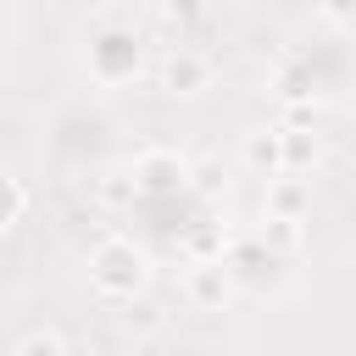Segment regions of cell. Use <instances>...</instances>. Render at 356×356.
<instances>
[{"instance_id":"obj_8","label":"cell","mask_w":356,"mask_h":356,"mask_svg":"<svg viewBox=\"0 0 356 356\" xmlns=\"http://www.w3.org/2000/svg\"><path fill=\"white\" fill-rule=\"evenodd\" d=\"M250 239H256L261 250H273V256L284 261V256H295V250L306 245V217H261Z\"/></svg>"},{"instance_id":"obj_3","label":"cell","mask_w":356,"mask_h":356,"mask_svg":"<svg viewBox=\"0 0 356 356\" xmlns=\"http://www.w3.org/2000/svg\"><path fill=\"white\" fill-rule=\"evenodd\" d=\"M128 178H134L139 200H145V195H178V189L189 184V156H178L172 145H145V150L134 156Z\"/></svg>"},{"instance_id":"obj_11","label":"cell","mask_w":356,"mask_h":356,"mask_svg":"<svg viewBox=\"0 0 356 356\" xmlns=\"http://www.w3.org/2000/svg\"><path fill=\"white\" fill-rule=\"evenodd\" d=\"M11 356H67V339H61L56 328H28V334L11 345Z\"/></svg>"},{"instance_id":"obj_1","label":"cell","mask_w":356,"mask_h":356,"mask_svg":"<svg viewBox=\"0 0 356 356\" xmlns=\"http://www.w3.org/2000/svg\"><path fill=\"white\" fill-rule=\"evenodd\" d=\"M89 289L111 306H128L150 289V256L139 239L128 234H106L95 250H89Z\"/></svg>"},{"instance_id":"obj_9","label":"cell","mask_w":356,"mask_h":356,"mask_svg":"<svg viewBox=\"0 0 356 356\" xmlns=\"http://www.w3.org/2000/svg\"><path fill=\"white\" fill-rule=\"evenodd\" d=\"M245 167H250V172H261V178H278V172H284L278 128H256V134H245Z\"/></svg>"},{"instance_id":"obj_13","label":"cell","mask_w":356,"mask_h":356,"mask_svg":"<svg viewBox=\"0 0 356 356\" xmlns=\"http://www.w3.org/2000/svg\"><path fill=\"white\" fill-rule=\"evenodd\" d=\"M100 200H106V206H134L139 189H134L128 172H106V178H100Z\"/></svg>"},{"instance_id":"obj_4","label":"cell","mask_w":356,"mask_h":356,"mask_svg":"<svg viewBox=\"0 0 356 356\" xmlns=\"http://www.w3.org/2000/svg\"><path fill=\"white\" fill-rule=\"evenodd\" d=\"M211 78H217V67L195 44H172L161 56V89L167 95H200V89H211Z\"/></svg>"},{"instance_id":"obj_2","label":"cell","mask_w":356,"mask_h":356,"mask_svg":"<svg viewBox=\"0 0 356 356\" xmlns=\"http://www.w3.org/2000/svg\"><path fill=\"white\" fill-rule=\"evenodd\" d=\"M139 56H145V39L128 17H100L89 28V44H83V67L100 89H117L128 78H139Z\"/></svg>"},{"instance_id":"obj_15","label":"cell","mask_w":356,"mask_h":356,"mask_svg":"<svg viewBox=\"0 0 356 356\" xmlns=\"http://www.w3.org/2000/svg\"><path fill=\"white\" fill-rule=\"evenodd\" d=\"M206 6H211V0H161V11H167L172 22H195V17H206Z\"/></svg>"},{"instance_id":"obj_16","label":"cell","mask_w":356,"mask_h":356,"mask_svg":"<svg viewBox=\"0 0 356 356\" xmlns=\"http://www.w3.org/2000/svg\"><path fill=\"white\" fill-rule=\"evenodd\" d=\"M317 11H323L328 22H350V11H356V0H317Z\"/></svg>"},{"instance_id":"obj_6","label":"cell","mask_w":356,"mask_h":356,"mask_svg":"<svg viewBox=\"0 0 356 356\" xmlns=\"http://www.w3.org/2000/svg\"><path fill=\"white\" fill-rule=\"evenodd\" d=\"M306 211H312V184H306V178H295V172L267 178L261 217H306Z\"/></svg>"},{"instance_id":"obj_10","label":"cell","mask_w":356,"mask_h":356,"mask_svg":"<svg viewBox=\"0 0 356 356\" xmlns=\"http://www.w3.org/2000/svg\"><path fill=\"white\" fill-rule=\"evenodd\" d=\"M22 211H28V184L0 167V234H11L22 222Z\"/></svg>"},{"instance_id":"obj_5","label":"cell","mask_w":356,"mask_h":356,"mask_svg":"<svg viewBox=\"0 0 356 356\" xmlns=\"http://www.w3.org/2000/svg\"><path fill=\"white\" fill-rule=\"evenodd\" d=\"M184 295H189L195 312H222L228 295H234V273H228L222 261H189V273H184Z\"/></svg>"},{"instance_id":"obj_12","label":"cell","mask_w":356,"mask_h":356,"mask_svg":"<svg viewBox=\"0 0 356 356\" xmlns=\"http://www.w3.org/2000/svg\"><path fill=\"white\" fill-rule=\"evenodd\" d=\"M189 189H195V195H217V189H228L222 161H189Z\"/></svg>"},{"instance_id":"obj_14","label":"cell","mask_w":356,"mask_h":356,"mask_svg":"<svg viewBox=\"0 0 356 356\" xmlns=\"http://www.w3.org/2000/svg\"><path fill=\"white\" fill-rule=\"evenodd\" d=\"M189 261H222V228L189 234Z\"/></svg>"},{"instance_id":"obj_7","label":"cell","mask_w":356,"mask_h":356,"mask_svg":"<svg viewBox=\"0 0 356 356\" xmlns=\"http://www.w3.org/2000/svg\"><path fill=\"white\" fill-rule=\"evenodd\" d=\"M278 156H284V172L312 178V167L323 161V134L317 128H278Z\"/></svg>"}]
</instances>
